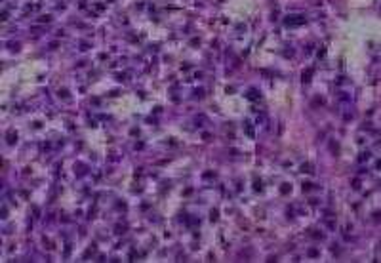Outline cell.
<instances>
[{"mask_svg": "<svg viewBox=\"0 0 381 263\" xmlns=\"http://www.w3.org/2000/svg\"><path fill=\"white\" fill-rule=\"evenodd\" d=\"M303 23H305V17H303V15H294V17L286 19V25H290V27L291 25H303Z\"/></svg>", "mask_w": 381, "mask_h": 263, "instance_id": "obj_1", "label": "cell"}, {"mask_svg": "<svg viewBox=\"0 0 381 263\" xmlns=\"http://www.w3.org/2000/svg\"><path fill=\"white\" fill-rule=\"evenodd\" d=\"M244 132L248 137H255V132H254V126L250 124V120H244Z\"/></svg>", "mask_w": 381, "mask_h": 263, "instance_id": "obj_2", "label": "cell"}, {"mask_svg": "<svg viewBox=\"0 0 381 263\" xmlns=\"http://www.w3.org/2000/svg\"><path fill=\"white\" fill-rule=\"evenodd\" d=\"M311 75H313V69H307V71H303V82H309V80H311Z\"/></svg>", "mask_w": 381, "mask_h": 263, "instance_id": "obj_3", "label": "cell"}, {"mask_svg": "<svg viewBox=\"0 0 381 263\" xmlns=\"http://www.w3.org/2000/svg\"><path fill=\"white\" fill-rule=\"evenodd\" d=\"M301 170H303V172H309V173H314V168H313L311 164H303Z\"/></svg>", "mask_w": 381, "mask_h": 263, "instance_id": "obj_4", "label": "cell"}, {"mask_svg": "<svg viewBox=\"0 0 381 263\" xmlns=\"http://www.w3.org/2000/svg\"><path fill=\"white\" fill-rule=\"evenodd\" d=\"M15 139H17V133H14V132H10V133H8V143H14Z\"/></svg>", "mask_w": 381, "mask_h": 263, "instance_id": "obj_5", "label": "cell"}, {"mask_svg": "<svg viewBox=\"0 0 381 263\" xmlns=\"http://www.w3.org/2000/svg\"><path fill=\"white\" fill-rule=\"evenodd\" d=\"M368 158H370V153H366V155H360V156H358L360 162H364V160H368Z\"/></svg>", "mask_w": 381, "mask_h": 263, "instance_id": "obj_6", "label": "cell"}, {"mask_svg": "<svg viewBox=\"0 0 381 263\" xmlns=\"http://www.w3.org/2000/svg\"><path fill=\"white\" fill-rule=\"evenodd\" d=\"M311 234H313L314 238H322V233H317V231H313V233H311Z\"/></svg>", "mask_w": 381, "mask_h": 263, "instance_id": "obj_7", "label": "cell"}, {"mask_svg": "<svg viewBox=\"0 0 381 263\" xmlns=\"http://www.w3.org/2000/svg\"><path fill=\"white\" fill-rule=\"evenodd\" d=\"M309 256L314 257V256H318V252H317V250H309Z\"/></svg>", "mask_w": 381, "mask_h": 263, "instance_id": "obj_8", "label": "cell"}, {"mask_svg": "<svg viewBox=\"0 0 381 263\" xmlns=\"http://www.w3.org/2000/svg\"><path fill=\"white\" fill-rule=\"evenodd\" d=\"M280 191H282V193H288V191H290V187H288V185H282Z\"/></svg>", "mask_w": 381, "mask_h": 263, "instance_id": "obj_9", "label": "cell"}]
</instances>
